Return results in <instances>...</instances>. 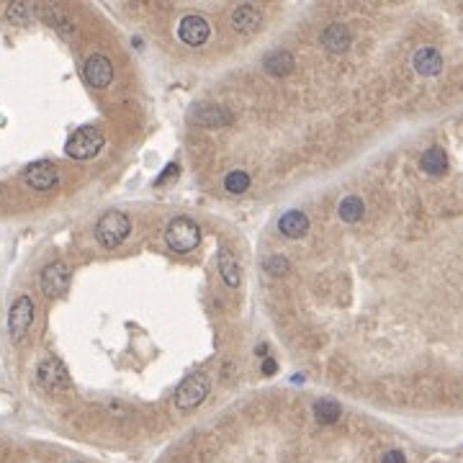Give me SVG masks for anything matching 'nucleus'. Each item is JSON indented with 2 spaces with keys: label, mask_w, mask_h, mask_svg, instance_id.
<instances>
[{
  "label": "nucleus",
  "mask_w": 463,
  "mask_h": 463,
  "mask_svg": "<svg viewBox=\"0 0 463 463\" xmlns=\"http://www.w3.org/2000/svg\"><path fill=\"white\" fill-rule=\"evenodd\" d=\"M340 414H343V410H340V404L332 402V399H319V402L314 404V417H317V422H322V425H335L337 419H340Z\"/></svg>",
  "instance_id": "aec40b11"
},
{
  "label": "nucleus",
  "mask_w": 463,
  "mask_h": 463,
  "mask_svg": "<svg viewBox=\"0 0 463 463\" xmlns=\"http://www.w3.org/2000/svg\"><path fill=\"white\" fill-rule=\"evenodd\" d=\"M165 245L178 255L194 253L196 247L201 245V227L188 217L172 219L167 229H165Z\"/></svg>",
  "instance_id": "f257e3e1"
},
{
  "label": "nucleus",
  "mask_w": 463,
  "mask_h": 463,
  "mask_svg": "<svg viewBox=\"0 0 463 463\" xmlns=\"http://www.w3.org/2000/svg\"><path fill=\"white\" fill-rule=\"evenodd\" d=\"M6 15L11 23H26V18H29V8L23 6V3H13V6L6 11Z\"/></svg>",
  "instance_id": "5701e85b"
},
{
  "label": "nucleus",
  "mask_w": 463,
  "mask_h": 463,
  "mask_svg": "<svg viewBox=\"0 0 463 463\" xmlns=\"http://www.w3.org/2000/svg\"><path fill=\"white\" fill-rule=\"evenodd\" d=\"M101 147H103V132L98 127H80L68 139L65 152L72 160H90L93 155H98Z\"/></svg>",
  "instance_id": "20e7f679"
},
{
  "label": "nucleus",
  "mask_w": 463,
  "mask_h": 463,
  "mask_svg": "<svg viewBox=\"0 0 463 463\" xmlns=\"http://www.w3.org/2000/svg\"><path fill=\"white\" fill-rule=\"evenodd\" d=\"M34 324V301L29 296H18V299L11 304V312H8V332H11V340L13 343H21L26 332Z\"/></svg>",
  "instance_id": "39448f33"
},
{
  "label": "nucleus",
  "mask_w": 463,
  "mask_h": 463,
  "mask_svg": "<svg viewBox=\"0 0 463 463\" xmlns=\"http://www.w3.org/2000/svg\"><path fill=\"white\" fill-rule=\"evenodd\" d=\"M381 463H407V458H404L402 450H388L386 456L381 458Z\"/></svg>",
  "instance_id": "393cba45"
},
{
  "label": "nucleus",
  "mask_w": 463,
  "mask_h": 463,
  "mask_svg": "<svg viewBox=\"0 0 463 463\" xmlns=\"http://www.w3.org/2000/svg\"><path fill=\"white\" fill-rule=\"evenodd\" d=\"M322 44L335 54L345 52L350 46V31H348V26L345 23H329L327 29H324V34H322Z\"/></svg>",
  "instance_id": "dca6fc26"
},
{
  "label": "nucleus",
  "mask_w": 463,
  "mask_h": 463,
  "mask_svg": "<svg viewBox=\"0 0 463 463\" xmlns=\"http://www.w3.org/2000/svg\"><path fill=\"white\" fill-rule=\"evenodd\" d=\"M82 77L90 88H106L113 80V65L103 54H90L85 65H82Z\"/></svg>",
  "instance_id": "1a4fd4ad"
},
{
  "label": "nucleus",
  "mask_w": 463,
  "mask_h": 463,
  "mask_svg": "<svg viewBox=\"0 0 463 463\" xmlns=\"http://www.w3.org/2000/svg\"><path fill=\"white\" fill-rule=\"evenodd\" d=\"M224 188L229 191V194H245L247 188H250V175H247L245 170H231V172H227Z\"/></svg>",
  "instance_id": "412c9836"
},
{
  "label": "nucleus",
  "mask_w": 463,
  "mask_h": 463,
  "mask_svg": "<svg viewBox=\"0 0 463 463\" xmlns=\"http://www.w3.org/2000/svg\"><path fill=\"white\" fill-rule=\"evenodd\" d=\"M262 21V13L255 6H239L231 11V29L237 34H253Z\"/></svg>",
  "instance_id": "4468645a"
},
{
  "label": "nucleus",
  "mask_w": 463,
  "mask_h": 463,
  "mask_svg": "<svg viewBox=\"0 0 463 463\" xmlns=\"http://www.w3.org/2000/svg\"><path fill=\"white\" fill-rule=\"evenodd\" d=\"M23 180L26 186L34 188V191H52L57 183H60V172L52 163L46 160H39V163H31L23 172Z\"/></svg>",
  "instance_id": "6e6552de"
},
{
  "label": "nucleus",
  "mask_w": 463,
  "mask_h": 463,
  "mask_svg": "<svg viewBox=\"0 0 463 463\" xmlns=\"http://www.w3.org/2000/svg\"><path fill=\"white\" fill-rule=\"evenodd\" d=\"M37 379L46 391H68L70 374L60 358H44L37 368Z\"/></svg>",
  "instance_id": "423d86ee"
},
{
  "label": "nucleus",
  "mask_w": 463,
  "mask_h": 463,
  "mask_svg": "<svg viewBox=\"0 0 463 463\" xmlns=\"http://www.w3.org/2000/svg\"><path fill=\"white\" fill-rule=\"evenodd\" d=\"M211 29H209V23H206V18L203 15H186L183 21H180L178 26V37L180 42H186L188 46H201L206 44V39H209Z\"/></svg>",
  "instance_id": "9d476101"
},
{
  "label": "nucleus",
  "mask_w": 463,
  "mask_h": 463,
  "mask_svg": "<svg viewBox=\"0 0 463 463\" xmlns=\"http://www.w3.org/2000/svg\"><path fill=\"white\" fill-rule=\"evenodd\" d=\"M419 167L430 172V175H445L448 172V155H445L443 147H430L419 157Z\"/></svg>",
  "instance_id": "f3484780"
},
{
  "label": "nucleus",
  "mask_w": 463,
  "mask_h": 463,
  "mask_svg": "<svg viewBox=\"0 0 463 463\" xmlns=\"http://www.w3.org/2000/svg\"><path fill=\"white\" fill-rule=\"evenodd\" d=\"M262 268L268 270L270 276H284L286 270H288V260H286L284 255H270V258H265Z\"/></svg>",
  "instance_id": "4be33fe9"
},
{
  "label": "nucleus",
  "mask_w": 463,
  "mask_h": 463,
  "mask_svg": "<svg viewBox=\"0 0 463 463\" xmlns=\"http://www.w3.org/2000/svg\"><path fill=\"white\" fill-rule=\"evenodd\" d=\"M262 65H265V72H268V75L281 77L293 70V54L286 52V49H276V52H270L268 57L262 60Z\"/></svg>",
  "instance_id": "a211bd4d"
},
{
  "label": "nucleus",
  "mask_w": 463,
  "mask_h": 463,
  "mask_svg": "<svg viewBox=\"0 0 463 463\" xmlns=\"http://www.w3.org/2000/svg\"><path fill=\"white\" fill-rule=\"evenodd\" d=\"M129 231H132V222L124 211H106L103 217L98 219L96 224V239L106 250H113V247H119L124 239L129 237Z\"/></svg>",
  "instance_id": "f03ea898"
},
{
  "label": "nucleus",
  "mask_w": 463,
  "mask_h": 463,
  "mask_svg": "<svg viewBox=\"0 0 463 463\" xmlns=\"http://www.w3.org/2000/svg\"><path fill=\"white\" fill-rule=\"evenodd\" d=\"M211 381L209 376L203 374H191L188 379H183L178 388H175V407L180 412H191L196 410L198 404H203V399L209 396Z\"/></svg>",
  "instance_id": "7ed1b4c3"
},
{
  "label": "nucleus",
  "mask_w": 463,
  "mask_h": 463,
  "mask_svg": "<svg viewBox=\"0 0 463 463\" xmlns=\"http://www.w3.org/2000/svg\"><path fill=\"white\" fill-rule=\"evenodd\" d=\"M412 65H414V70H417L422 77H435V75H440L443 57H440L438 49H433V46H422V49L414 52Z\"/></svg>",
  "instance_id": "f8f14e48"
},
{
  "label": "nucleus",
  "mask_w": 463,
  "mask_h": 463,
  "mask_svg": "<svg viewBox=\"0 0 463 463\" xmlns=\"http://www.w3.org/2000/svg\"><path fill=\"white\" fill-rule=\"evenodd\" d=\"M278 229H281V234L288 239H299L304 237L309 231V219L304 211H286L284 217H281V222H278Z\"/></svg>",
  "instance_id": "2eb2a0df"
},
{
  "label": "nucleus",
  "mask_w": 463,
  "mask_h": 463,
  "mask_svg": "<svg viewBox=\"0 0 463 463\" xmlns=\"http://www.w3.org/2000/svg\"><path fill=\"white\" fill-rule=\"evenodd\" d=\"M191 119L198 124V127H206V129H219V127H227L229 124V113L222 108V106H214V103H198L191 111Z\"/></svg>",
  "instance_id": "9b49d317"
},
{
  "label": "nucleus",
  "mask_w": 463,
  "mask_h": 463,
  "mask_svg": "<svg viewBox=\"0 0 463 463\" xmlns=\"http://www.w3.org/2000/svg\"><path fill=\"white\" fill-rule=\"evenodd\" d=\"M276 360H270V358H265L262 360V374L265 376H270V374H276Z\"/></svg>",
  "instance_id": "a878e982"
},
{
  "label": "nucleus",
  "mask_w": 463,
  "mask_h": 463,
  "mask_svg": "<svg viewBox=\"0 0 463 463\" xmlns=\"http://www.w3.org/2000/svg\"><path fill=\"white\" fill-rule=\"evenodd\" d=\"M337 211H340V219H343V222L355 224V222H360L363 214H366V203L360 201V196H345L343 201H340V206H337Z\"/></svg>",
  "instance_id": "6ab92c4d"
},
{
  "label": "nucleus",
  "mask_w": 463,
  "mask_h": 463,
  "mask_svg": "<svg viewBox=\"0 0 463 463\" xmlns=\"http://www.w3.org/2000/svg\"><path fill=\"white\" fill-rule=\"evenodd\" d=\"M42 291L49 296V299H57L70 288V270L65 262H49L44 270H42Z\"/></svg>",
  "instance_id": "0eeeda50"
},
{
  "label": "nucleus",
  "mask_w": 463,
  "mask_h": 463,
  "mask_svg": "<svg viewBox=\"0 0 463 463\" xmlns=\"http://www.w3.org/2000/svg\"><path fill=\"white\" fill-rule=\"evenodd\" d=\"M217 268H219V276L224 281L229 288H239L242 284V273H239V262L234 260V255L227 250V247H219L217 253Z\"/></svg>",
  "instance_id": "ddd939ff"
},
{
  "label": "nucleus",
  "mask_w": 463,
  "mask_h": 463,
  "mask_svg": "<svg viewBox=\"0 0 463 463\" xmlns=\"http://www.w3.org/2000/svg\"><path fill=\"white\" fill-rule=\"evenodd\" d=\"M172 175H175V178H178V165H175V163H170V165H167V170H165L163 175H160V178H157V186H163V183H167V180L172 178Z\"/></svg>",
  "instance_id": "b1692460"
}]
</instances>
